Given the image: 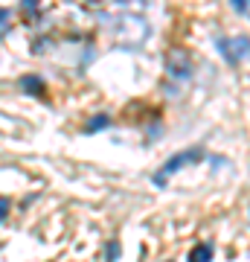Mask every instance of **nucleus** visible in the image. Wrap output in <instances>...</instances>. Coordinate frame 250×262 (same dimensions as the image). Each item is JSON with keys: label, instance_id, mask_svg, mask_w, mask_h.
<instances>
[{"label": "nucleus", "instance_id": "f03ea898", "mask_svg": "<svg viewBox=\"0 0 250 262\" xmlns=\"http://www.w3.org/2000/svg\"><path fill=\"white\" fill-rule=\"evenodd\" d=\"M166 73L172 76L175 82H186V79L192 76V56H189V50H184V47L169 50V56H166Z\"/></svg>", "mask_w": 250, "mask_h": 262}, {"label": "nucleus", "instance_id": "6e6552de", "mask_svg": "<svg viewBox=\"0 0 250 262\" xmlns=\"http://www.w3.org/2000/svg\"><path fill=\"white\" fill-rule=\"evenodd\" d=\"M117 256H120V242L111 239V242H108V262H117Z\"/></svg>", "mask_w": 250, "mask_h": 262}, {"label": "nucleus", "instance_id": "f257e3e1", "mask_svg": "<svg viewBox=\"0 0 250 262\" xmlns=\"http://www.w3.org/2000/svg\"><path fill=\"white\" fill-rule=\"evenodd\" d=\"M201 158H204V149H201V146H195V149H186V151H177V155H172V158H169L166 163H163V166L154 172V184H157V187H163L169 175L180 172L184 166H192V163H198Z\"/></svg>", "mask_w": 250, "mask_h": 262}, {"label": "nucleus", "instance_id": "423d86ee", "mask_svg": "<svg viewBox=\"0 0 250 262\" xmlns=\"http://www.w3.org/2000/svg\"><path fill=\"white\" fill-rule=\"evenodd\" d=\"M108 125H111V120H108L105 114H99V117H93V122H87V125H84V131H87V134H93V131H102V128H108Z\"/></svg>", "mask_w": 250, "mask_h": 262}, {"label": "nucleus", "instance_id": "39448f33", "mask_svg": "<svg viewBox=\"0 0 250 262\" xmlns=\"http://www.w3.org/2000/svg\"><path fill=\"white\" fill-rule=\"evenodd\" d=\"M20 88H24V91H32V94H41V91H44V82H41L38 76H24V79H20Z\"/></svg>", "mask_w": 250, "mask_h": 262}, {"label": "nucleus", "instance_id": "7ed1b4c3", "mask_svg": "<svg viewBox=\"0 0 250 262\" xmlns=\"http://www.w3.org/2000/svg\"><path fill=\"white\" fill-rule=\"evenodd\" d=\"M215 47H218V53L224 56V61L227 64H239V61H244V56H247V35H233V38H218L215 41Z\"/></svg>", "mask_w": 250, "mask_h": 262}, {"label": "nucleus", "instance_id": "9d476101", "mask_svg": "<svg viewBox=\"0 0 250 262\" xmlns=\"http://www.w3.org/2000/svg\"><path fill=\"white\" fill-rule=\"evenodd\" d=\"M233 9L239 12V15H247V0H236V3H233Z\"/></svg>", "mask_w": 250, "mask_h": 262}, {"label": "nucleus", "instance_id": "0eeeda50", "mask_svg": "<svg viewBox=\"0 0 250 262\" xmlns=\"http://www.w3.org/2000/svg\"><path fill=\"white\" fill-rule=\"evenodd\" d=\"M9 24H12V12L0 6V38H3L6 32H9Z\"/></svg>", "mask_w": 250, "mask_h": 262}, {"label": "nucleus", "instance_id": "20e7f679", "mask_svg": "<svg viewBox=\"0 0 250 262\" xmlns=\"http://www.w3.org/2000/svg\"><path fill=\"white\" fill-rule=\"evenodd\" d=\"M186 262H213V245L210 242L195 245L192 251H189V256H186Z\"/></svg>", "mask_w": 250, "mask_h": 262}, {"label": "nucleus", "instance_id": "1a4fd4ad", "mask_svg": "<svg viewBox=\"0 0 250 262\" xmlns=\"http://www.w3.org/2000/svg\"><path fill=\"white\" fill-rule=\"evenodd\" d=\"M9 215V198H0V222H6Z\"/></svg>", "mask_w": 250, "mask_h": 262}]
</instances>
